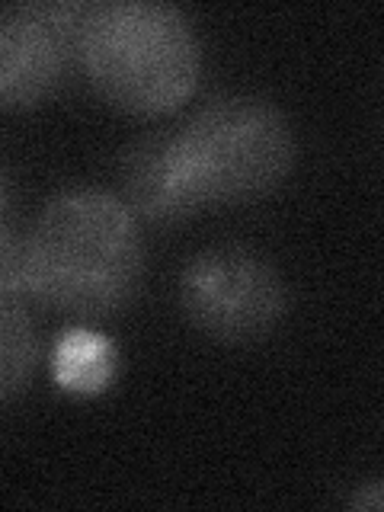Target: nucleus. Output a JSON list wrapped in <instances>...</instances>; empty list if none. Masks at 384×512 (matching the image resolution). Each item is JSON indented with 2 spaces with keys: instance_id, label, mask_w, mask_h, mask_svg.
Masks as SVG:
<instances>
[{
  "instance_id": "1a4fd4ad",
  "label": "nucleus",
  "mask_w": 384,
  "mask_h": 512,
  "mask_svg": "<svg viewBox=\"0 0 384 512\" xmlns=\"http://www.w3.org/2000/svg\"><path fill=\"white\" fill-rule=\"evenodd\" d=\"M349 506L352 509H384V477L381 480H368V484L352 490Z\"/></svg>"
},
{
  "instance_id": "423d86ee",
  "label": "nucleus",
  "mask_w": 384,
  "mask_h": 512,
  "mask_svg": "<svg viewBox=\"0 0 384 512\" xmlns=\"http://www.w3.org/2000/svg\"><path fill=\"white\" fill-rule=\"evenodd\" d=\"M122 202L151 221H170L196 212L199 202L183 176L173 135L141 138L119 164Z\"/></svg>"
},
{
  "instance_id": "f03ea898",
  "label": "nucleus",
  "mask_w": 384,
  "mask_h": 512,
  "mask_svg": "<svg viewBox=\"0 0 384 512\" xmlns=\"http://www.w3.org/2000/svg\"><path fill=\"white\" fill-rule=\"evenodd\" d=\"M80 58L112 106L154 116L180 106L199 77V42L186 16L154 0H116L87 13Z\"/></svg>"
},
{
  "instance_id": "f257e3e1",
  "label": "nucleus",
  "mask_w": 384,
  "mask_h": 512,
  "mask_svg": "<svg viewBox=\"0 0 384 512\" xmlns=\"http://www.w3.org/2000/svg\"><path fill=\"white\" fill-rule=\"evenodd\" d=\"M144 250L135 212L103 189L61 192L16 244L4 215L0 292L32 295L71 314H109L135 295Z\"/></svg>"
},
{
  "instance_id": "20e7f679",
  "label": "nucleus",
  "mask_w": 384,
  "mask_h": 512,
  "mask_svg": "<svg viewBox=\"0 0 384 512\" xmlns=\"http://www.w3.org/2000/svg\"><path fill=\"white\" fill-rule=\"evenodd\" d=\"M180 304L202 333L224 343H250L282 320L288 292L279 269L263 253L221 244L186 266Z\"/></svg>"
},
{
  "instance_id": "0eeeda50",
  "label": "nucleus",
  "mask_w": 384,
  "mask_h": 512,
  "mask_svg": "<svg viewBox=\"0 0 384 512\" xmlns=\"http://www.w3.org/2000/svg\"><path fill=\"white\" fill-rule=\"evenodd\" d=\"M112 368H116L112 343L93 330H68L55 346V381L64 391H103L112 378Z\"/></svg>"
},
{
  "instance_id": "7ed1b4c3",
  "label": "nucleus",
  "mask_w": 384,
  "mask_h": 512,
  "mask_svg": "<svg viewBox=\"0 0 384 512\" xmlns=\"http://www.w3.org/2000/svg\"><path fill=\"white\" fill-rule=\"evenodd\" d=\"M173 144L199 205L263 196L295 164L292 125L282 109L256 96L212 100L173 135Z\"/></svg>"
},
{
  "instance_id": "6e6552de",
  "label": "nucleus",
  "mask_w": 384,
  "mask_h": 512,
  "mask_svg": "<svg viewBox=\"0 0 384 512\" xmlns=\"http://www.w3.org/2000/svg\"><path fill=\"white\" fill-rule=\"evenodd\" d=\"M0 397L10 400L26 388L36 368L39 343L32 333V320L20 304V295L0 292Z\"/></svg>"
},
{
  "instance_id": "39448f33",
  "label": "nucleus",
  "mask_w": 384,
  "mask_h": 512,
  "mask_svg": "<svg viewBox=\"0 0 384 512\" xmlns=\"http://www.w3.org/2000/svg\"><path fill=\"white\" fill-rule=\"evenodd\" d=\"M77 4H16L0 16V100L29 109L58 87L84 32Z\"/></svg>"
}]
</instances>
